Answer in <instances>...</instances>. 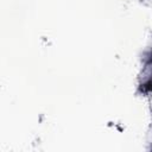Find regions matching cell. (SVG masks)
I'll list each match as a JSON object with an SVG mask.
<instances>
[{
  "instance_id": "1",
  "label": "cell",
  "mask_w": 152,
  "mask_h": 152,
  "mask_svg": "<svg viewBox=\"0 0 152 152\" xmlns=\"http://www.w3.org/2000/svg\"><path fill=\"white\" fill-rule=\"evenodd\" d=\"M139 89L141 90V93L152 91V56L148 59V62H146L144 70L141 72Z\"/></svg>"
}]
</instances>
